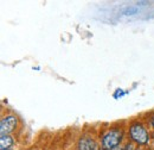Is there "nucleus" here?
I'll return each mask as SVG.
<instances>
[{"mask_svg":"<svg viewBox=\"0 0 154 150\" xmlns=\"http://www.w3.org/2000/svg\"><path fill=\"white\" fill-rule=\"evenodd\" d=\"M17 124H18V119L16 116L13 114H7L5 116L1 122H0V132H1V136L2 135H10L11 132H13L17 128Z\"/></svg>","mask_w":154,"mask_h":150,"instance_id":"obj_3","label":"nucleus"},{"mask_svg":"<svg viewBox=\"0 0 154 150\" xmlns=\"http://www.w3.org/2000/svg\"><path fill=\"white\" fill-rule=\"evenodd\" d=\"M139 12V7L137 6H128L123 10V13L126 16H132V15H136Z\"/></svg>","mask_w":154,"mask_h":150,"instance_id":"obj_6","label":"nucleus"},{"mask_svg":"<svg viewBox=\"0 0 154 150\" xmlns=\"http://www.w3.org/2000/svg\"><path fill=\"white\" fill-rule=\"evenodd\" d=\"M14 143V139L11 135H2L0 138V147L1 150H8Z\"/></svg>","mask_w":154,"mask_h":150,"instance_id":"obj_5","label":"nucleus"},{"mask_svg":"<svg viewBox=\"0 0 154 150\" xmlns=\"http://www.w3.org/2000/svg\"><path fill=\"white\" fill-rule=\"evenodd\" d=\"M143 4H148V1H137V5H143Z\"/></svg>","mask_w":154,"mask_h":150,"instance_id":"obj_8","label":"nucleus"},{"mask_svg":"<svg viewBox=\"0 0 154 150\" xmlns=\"http://www.w3.org/2000/svg\"><path fill=\"white\" fill-rule=\"evenodd\" d=\"M129 136H131V139L133 142L140 144V145H145L149 141V133L141 123H134L131 125Z\"/></svg>","mask_w":154,"mask_h":150,"instance_id":"obj_2","label":"nucleus"},{"mask_svg":"<svg viewBox=\"0 0 154 150\" xmlns=\"http://www.w3.org/2000/svg\"><path fill=\"white\" fill-rule=\"evenodd\" d=\"M77 150H96V144L89 137H81L77 143Z\"/></svg>","mask_w":154,"mask_h":150,"instance_id":"obj_4","label":"nucleus"},{"mask_svg":"<svg viewBox=\"0 0 154 150\" xmlns=\"http://www.w3.org/2000/svg\"><path fill=\"white\" fill-rule=\"evenodd\" d=\"M125 150H134V145H133V144H131V143H128V144L126 145V149Z\"/></svg>","mask_w":154,"mask_h":150,"instance_id":"obj_7","label":"nucleus"},{"mask_svg":"<svg viewBox=\"0 0 154 150\" xmlns=\"http://www.w3.org/2000/svg\"><path fill=\"white\" fill-rule=\"evenodd\" d=\"M151 125H152V128L154 129V117L152 118V119H151Z\"/></svg>","mask_w":154,"mask_h":150,"instance_id":"obj_9","label":"nucleus"},{"mask_svg":"<svg viewBox=\"0 0 154 150\" xmlns=\"http://www.w3.org/2000/svg\"><path fill=\"white\" fill-rule=\"evenodd\" d=\"M123 138V130L121 128H114L110 129L109 131H107L101 141L102 148L106 150H113L116 147H119V144L121 143Z\"/></svg>","mask_w":154,"mask_h":150,"instance_id":"obj_1","label":"nucleus"}]
</instances>
